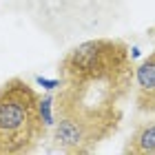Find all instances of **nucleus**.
I'll return each mask as SVG.
<instances>
[{
    "instance_id": "obj_5",
    "label": "nucleus",
    "mask_w": 155,
    "mask_h": 155,
    "mask_svg": "<svg viewBox=\"0 0 155 155\" xmlns=\"http://www.w3.org/2000/svg\"><path fill=\"white\" fill-rule=\"evenodd\" d=\"M55 97L51 93H47L45 97H40V102H38V111H40V117H42V122H45V126L49 129V126H53L55 124V117H53V107H55Z\"/></svg>"
},
{
    "instance_id": "obj_6",
    "label": "nucleus",
    "mask_w": 155,
    "mask_h": 155,
    "mask_svg": "<svg viewBox=\"0 0 155 155\" xmlns=\"http://www.w3.org/2000/svg\"><path fill=\"white\" fill-rule=\"evenodd\" d=\"M36 82L40 84V87H45L47 91H53V89H58V87H60V80H58V78H55V80H49V78L38 75V78H36Z\"/></svg>"
},
{
    "instance_id": "obj_1",
    "label": "nucleus",
    "mask_w": 155,
    "mask_h": 155,
    "mask_svg": "<svg viewBox=\"0 0 155 155\" xmlns=\"http://www.w3.org/2000/svg\"><path fill=\"white\" fill-rule=\"evenodd\" d=\"M135 64L120 40H89L71 49L60 64L55 115L78 120L93 144L113 135L122 120L120 102L129 95Z\"/></svg>"
},
{
    "instance_id": "obj_2",
    "label": "nucleus",
    "mask_w": 155,
    "mask_h": 155,
    "mask_svg": "<svg viewBox=\"0 0 155 155\" xmlns=\"http://www.w3.org/2000/svg\"><path fill=\"white\" fill-rule=\"evenodd\" d=\"M40 95L22 78L0 87V155L31 153L45 137L47 126L38 111Z\"/></svg>"
},
{
    "instance_id": "obj_3",
    "label": "nucleus",
    "mask_w": 155,
    "mask_h": 155,
    "mask_svg": "<svg viewBox=\"0 0 155 155\" xmlns=\"http://www.w3.org/2000/svg\"><path fill=\"white\" fill-rule=\"evenodd\" d=\"M133 82H135L137 109L144 113H153L155 111V51L135 67Z\"/></svg>"
},
{
    "instance_id": "obj_4",
    "label": "nucleus",
    "mask_w": 155,
    "mask_h": 155,
    "mask_svg": "<svg viewBox=\"0 0 155 155\" xmlns=\"http://www.w3.org/2000/svg\"><path fill=\"white\" fill-rule=\"evenodd\" d=\"M124 151L133 155L155 153V122H146L142 126H137L129 140V144L124 146Z\"/></svg>"
}]
</instances>
